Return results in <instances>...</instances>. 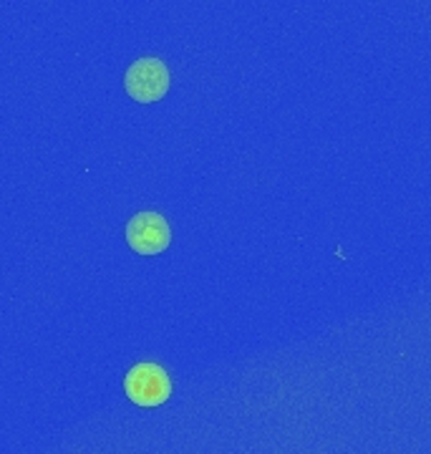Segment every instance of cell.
I'll return each instance as SVG.
<instances>
[{
  "label": "cell",
  "mask_w": 431,
  "mask_h": 454,
  "mask_svg": "<svg viewBox=\"0 0 431 454\" xmlns=\"http://www.w3.org/2000/svg\"><path fill=\"white\" fill-rule=\"evenodd\" d=\"M127 396L139 406H160L172 396V381L157 364H137L124 379Z\"/></svg>",
  "instance_id": "cell-1"
},
{
  "label": "cell",
  "mask_w": 431,
  "mask_h": 454,
  "mask_svg": "<svg viewBox=\"0 0 431 454\" xmlns=\"http://www.w3.org/2000/svg\"><path fill=\"white\" fill-rule=\"evenodd\" d=\"M124 83H127L129 97L134 101L152 104L169 91V68L161 64L160 59H139L129 66Z\"/></svg>",
  "instance_id": "cell-2"
},
{
  "label": "cell",
  "mask_w": 431,
  "mask_h": 454,
  "mask_svg": "<svg viewBox=\"0 0 431 454\" xmlns=\"http://www.w3.org/2000/svg\"><path fill=\"white\" fill-rule=\"evenodd\" d=\"M127 243L142 255H160L172 243L169 223L160 212H139L129 220Z\"/></svg>",
  "instance_id": "cell-3"
}]
</instances>
